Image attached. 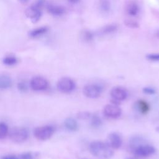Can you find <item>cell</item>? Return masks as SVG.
I'll return each instance as SVG.
<instances>
[{
  "mask_svg": "<svg viewBox=\"0 0 159 159\" xmlns=\"http://www.w3.org/2000/svg\"><path fill=\"white\" fill-rule=\"evenodd\" d=\"M130 148L134 155L139 158H146L155 153V148L147 143L143 142L140 137H134L130 142Z\"/></svg>",
  "mask_w": 159,
  "mask_h": 159,
  "instance_id": "6da1fadb",
  "label": "cell"
},
{
  "mask_svg": "<svg viewBox=\"0 0 159 159\" xmlns=\"http://www.w3.org/2000/svg\"><path fill=\"white\" fill-rule=\"evenodd\" d=\"M91 153L100 159H109L113 155L112 148L107 143L101 141H93L89 145Z\"/></svg>",
  "mask_w": 159,
  "mask_h": 159,
  "instance_id": "7a4b0ae2",
  "label": "cell"
},
{
  "mask_svg": "<svg viewBox=\"0 0 159 159\" xmlns=\"http://www.w3.org/2000/svg\"><path fill=\"white\" fill-rule=\"evenodd\" d=\"M44 3V0H38L35 4L30 6L26 9V16L30 19L32 22H37L40 19L42 14V7Z\"/></svg>",
  "mask_w": 159,
  "mask_h": 159,
  "instance_id": "3957f363",
  "label": "cell"
},
{
  "mask_svg": "<svg viewBox=\"0 0 159 159\" xmlns=\"http://www.w3.org/2000/svg\"><path fill=\"white\" fill-rule=\"evenodd\" d=\"M54 132L55 128L52 125H47L36 127L34 129V134L37 139L44 141L49 139L53 135Z\"/></svg>",
  "mask_w": 159,
  "mask_h": 159,
  "instance_id": "277c9868",
  "label": "cell"
},
{
  "mask_svg": "<svg viewBox=\"0 0 159 159\" xmlns=\"http://www.w3.org/2000/svg\"><path fill=\"white\" fill-rule=\"evenodd\" d=\"M127 91L124 87L115 86L110 91L111 103L119 105L122 101L127 98Z\"/></svg>",
  "mask_w": 159,
  "mask_h": 159,
  "instance_id": "5b68a950",
  "label": "cell"
},
{
  "mask_svg": "<svg viewBox=\"0 0 159 159\" xmlns=\"http://www.w3.org/2000/svg\"><path fill=\"white\" fill-rule=\"evenodd\" d=\"M28 131L24 127H14L11 129L9 136L10 139L16 143L25 142L28 138Z\"/></svg>",
  "mask_w": 159,
  "mask_h": 159,
  "instance_id": "8992f818",
  "label": "cell"
},
{
  "mask_svg": "<svg viewBox=\"0 0 159 159\" xmlns=\"http://www.w3.org/2000/svg\"><path fill=\"white\" fill-rule=\"evenodd\" d=\"M57 89L63 93H70L75 89V81L69 77H63L57 82Z\"/></svg>",
  "mask_w": 159,
  "mask_h": 159,
  "instance_id": "52a82bcc",
  "label": "cell"
},
{
  "mask_svg": "<svg viewBox=\"0 0 159 159\" xmlns=\"http://www.w3.org/2000/svg\"><path fill=\"white\" fill-rule=\"evenodd\" d=\"M102 92V87L98 84H88L85 85L83 89V94L91 99L97 98L101 94Z\"/></svg>",
  "mask_w": 159,
  "mask_h": 159,
  "instance_id": "ba28073f",
  "label": "cell"
},
{
  "mask_svg": "<svg viewBox=\"0 0 159 159\" xmlns=\"http://www.w3.org/2000/svg\"><path fill=\"white\" fill-rule=\"evenodd\" d=\"M122 110L119 105L113 103L106 105L103 108V114L109 119H117L120 116Z\"/></svg>",
  "mask_w": 159,
  "mask_h": 159,
  "instance_id": "9c48e42d",
  "label": "cell"
},
{
  "mask_svg": "<svg viewBox=\"0 0 159 159\" xmlns=\"http://www.w3.org/2000/svg\"><path fill=\"white\" fill-rule=\"evenodd\" d=\"M30 88L34 91H44L48 87V81L42 76H35L30 82Z\"/></svg>",
  "mask_w": 159,
  "mask_h": 159,
  "instance_id": "30bf717a",
  "label": "cell"
},
{
  "mask_svg": "<svg viewBox=\"0 0 159 159\" xmlns=\"http://www.w3.org/2000/svg\"><path fill=\"white\" fill-rule=\"evenodd\" d=\"M107 143L112 149H118L122 145V140L119 134L116 132H111L108 135Z\"/></svg>",
  "mask_w": 159,
  "mask_h": 159,
  "instance_id": "8fae6325",
  "label": "cell"
},
{
  "mask_svg": "<svg viewBox=\"0 0 159 159\" xmlns=\"http://www.w3.org/2000/svg\"><path fill=\"white\" fill-rule=\"evenodd\" d=\"M47 10L49 14L53 16H61L65 14V9L59 5L50 4L47 6Z\"/></svg>",
  "mask_w": 159,
  "mask_h": 159,
  "instance_id": "7c38bea8",
  "label": "cell"
},
{
  "mask_svg": "<svg viewBox=\"0 0 159 159\" xmlns=\"http://www.w3.org/2000/svg\"><path fill=\"white\" fill-rule=\"evenodd\" d=\"M48 30V28L46 26H42L32 29L29 32V36L32 39H37L40 37L45 34Z\"/></svg>",
  "mask_w": 159,
  "mask_h": 159,
  "instance_id": "4fadbf2b",
  "label": "cell"
},
{
  "mask_svg": "<svg viewBox=\"0 0 159 159\" xmlns=\"http://www.w3.org/2000/svg\"><path fill=\"white\" fill-rule=\"evenodd\" d=\"M65 127L69 131L75 132L78 129V124L75 119L71 117H68L64 122Z\"/></svg>",
  "mask_w": 159,
  "mask_h": 159,
  "instance_id": "5bb4252c",
  "label": "cell"
},
{
  "mask_svg": "<svg viewBox=\"0 0 159 159\" xmlns=\"http://www.w3.org/2000/svg\"><path fill=\"white\" fill-rule=\"evenodd\" d=\"M140 9L139 5L136 2H130L127 7V12L129 15L135 17L139 15Z\"/></svg>",
  "mask_w": 159,
  "mask_h": 159,
  "instance_id": "9a60e30c",
  "label": "cell"
},
{
  "mask_svg": "<svg viewBox=\"0 0 159 159\" xmlns=\"http://www.w3.org/2000/svg\"><path fill=\"white\" fill-rule=\"evenodd\" d=\"M136 107L138 111L142 114H146L150 110L148 103L144 100H139L136 102Z\"/></svg>",
  "mask_w": 159,
  "mask_h": 159,
  "instance_id": "2e32d148",
  "label": "cell"
},
{
  "mask_svg": "<svg viewBox=\"0 0 159 159\" xmlns=\"http://www.w3.org/2000/svg\"><path fill=\"white\" fill-rule=\"evenodd\" d=\"M12 86L11 78L6 75H0V89H5Z\"/></svg>",
  "mask_w": 159,
  "mask_h": 159,
  "instance_id": "e0dca14e",
  "label": "cell"
},
{
  "mask_svg": "<svg viewBox=\"0 0 159 159\" xmlns=\"http://www.w3.org/2000/svg\"><path fill=\"white\" fill-rule=\"evenodd\" d=\"M18 59L14 55H7L3 58L2 63L7 66H13L17 63Z\"/></svg>",
  "mask_w": 159,
  "mask_h": 159,
  "instance_id": "ac0fdd59",
  "label": "cell"
},
{
  "mask_svg": "<svg viewBox=\"0 0 159 159\" xmlns=\"http://www.w3.org/2000/svg\"><path fill=\"white\" fill-rule=\"evenodd\" d=\"M99 9L100 10L104 12L107 13L111 11V4L109 0H100L99 2Z\"/></svg>",
  "mask_w": 159,
  "mask_h": 159,
  "instance_id": "d6986e66",
  "label": "cell"
},
{
  "mask_svg": "<svg viewBox=\"0 0 159 159\" xmlns=\"http://www.w3.org/2000/svg\"><path fill=\"white\" fill-rule=\"evenodd\" d=\"M90 123L91 125L94 128H98L100 127L102 124L101 119L97 114H91L90 117Z\"/></svg>",
  "mask_w": 159,
  "mask_h": 159,
  "instance_id": "ffe728a7",
  "label": "cell"
},
{
  "mask_svg": "<svg viewBox=\"0 0 159 159\" xmlns=\"http://www.w3.org/2000/svg\"><path fill=\"white\" fill-rule=\"evenodd\" d=\"M9 129L4 122H0V140L4 139L8 134Z\"/></svg>",
  "mask_w": 159,
  "mask_h": 159,
  "instance_id": "44dd1931",
  "label": "cell"
},
{
  "mask_svg": "<svg viewBox=\"0 0 159 159\" xmlns=\"http://www.w3.org/2000/svg\"><path fill=\"white\" fill-rule=\"evenodd\" d=\"M117 27L116 25H112V24L108 25L102 29V32L105 34H111L115 32L117 30Z\"/></svg>",
  "mask_w": 159,
  "mask_h": 159,
  "instance_id": "7402d4cb",
  "label": "cell"
},
{
  "mask_svg": "<svg viewBox=\"0 0 159 159\" xmlns=\"http://www.w3.org/2000/svg\"><path fill=\"white\" fill-rule=\"evenodd\" d=\"M17 89L19 91L24 93L28 90V86L25 81H20L17 84Z\"/></svg>",
  "mask_w": 159,
  "mask_h": 159,
  "instance_id": "603a6c76",
  "label": "cell"
},
{
  "mask_svg": "<svg viewBox=\"0 0 159 159\" xmlns=\"http://www.w3.org/2000/svg\"><path fill=\"white\" fill-rule=\"evenodd\" d=\"M91 116V114L89 113V112H80L77 114V117L80 119L82 120H85L89 119Z\"/></svg>",
  "mask_w": 159,
  "mask_h": 159,
  "instance_id": "cb8c5ba5",
  "label": "cell"
},
{
  "mask_svg": "<svg viewBox=\"0 0 159 159\" xmlns=\"http://www.w3.org/2000/svg\"><path fill=\"white\" fill-rule=\"evenodd\" d=\"M146 58L150 60V61H159V53H150V54H147L146 55Z\"/></svg>",
  "mask_w": 159,
  "mask_h": 159,
  "instance_id": "d4e9b609",
  "label": "cell"
},
{
  "mask_svg": "<svg viewBox=\"0 0 159 159\" xmlns=\"http://www.w3.org/2000/svg\"><path fill=\"white\" fill-rule=\"evenodd\" d=\"M142 91H143V93L147 94H150V95L154 94L156 93V90L153 88L150 87V86L143 88Z\"/></svg>",
  "mask_w": 159,
  "mask_h": 159,
  "instance_id": "484cf974",
  "label": "cell"
},
{
  "mask_svg": "<svg viewBox=\"0 0 159 159\" xmlns=\"http://www.w3.org/2000/svg\"><path fill=\"white\" fill-rule=\"evenodd\" d=\"M20 159H33V156L30 153L26 152L21 154L19 156Z\"/></svg>",
  "mask_w": 159,
  "mask_h": 159,
  "instance_id": "4316f807",
  "label": "cell"
},
{
  "mask_svg": "<svg viewBox=\"0 0 159 159\" xmlns=\"http://www.w3.org/2000/svg\"><path fill=\"white\" fill-rule=\"evenodd\" d=\"M1 159H20L19 157H17L15 155H7L2 156Z\"/></svg>",
  "mask_w": 159,
  "mask_h": 159,
  "instance_id": "83f0119b",
  "label": "cell"
},
{
  "mask_svg": "<svg viewBox=\"0 0 159 159\" xmlns=\"http://www.w3.org/2000/svg\"><path fill=\"white\" fill-rule=\"evenodd\" d=\"M68 1L70 3H71V4H75L78 3V2L80 1V0H68Z\"/></svg>",
  "mask_w": 159,
  "mask_h": 159,
  "instance_id": "f1b7e54d",
  "label": "cell"
},
{
  "mask_svg": "<svg viewBox=\"0 0 159 159\" xmlns=\"http://www.w3.org/2000/svg\"><path fill=\"white\" fill-rule=\"evenodd\" d=\"M20 2H22V3H27L29 0H19Z\"/></svg>",
  "mask_w": 159,
  "mask_h": 159,
  "instance_id": "f546056e",
  "label": "cell"
},
{
  "mask_svg": "<svg viewBox=\"0 0 159 159\" xmlns=\"http://www.w3.org/2000/svg\"><path fill=\"white\" fill-rule=\"evenodd\" d=\"M155 35H156V36H157V37H158L159 38V30H158L157 32H156Z\"/></svg>",
  "mask_w": 159,
  "mask_h": 159,
  "instance_id": "4dcf8cb0",
  "label": "cell"
},
{
  "mask_svg": "<svg viewBox=\"0 0 159 159\" xmlns=\"http://www.w3.org/2000/svg\"><path fill=\"white\" fill-rule=\"evenodd\" d=\"M156 130H157V131H158V132H159V126L157 127V129H156Z\"/></svg>",
  "mask_w": 159,
  "mask_h": 159,
  "instance_id": "1f68e13d",
  "label": "cell"
},
{
  "mask_svg": "<svg viewBox=\"0 0 159 159\" xmlns=\"http://www.w3.org/2000/svg\"><path fill=\"white\" fill-rule=\"evenodd\" d=\"M128 159H133V158H128Z\"/></svg>",
  "mask_w": 159,
  "mask_h": 159,
  "instance_id": "d6a6232c",
  "label": "cell"
},
{
  "mask_svg": "<svg viewBox=\"0 0 159 159\" xmlns=\"http://www.w3.org/2000/svg\"><path fill=\"white\" fill-rule=\"evenodd\" d=\"M83 159H85V158H83Z\"/></svg>",
  "mask_w": 159,
  "mask_h": 159,
  "instance_id": "836d02e7",
  "label": "cell"
}]
</instances>
